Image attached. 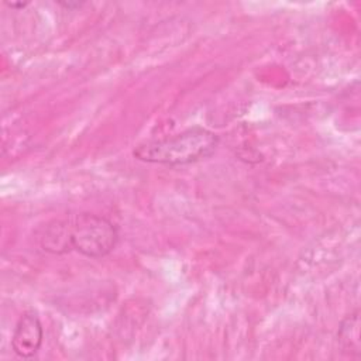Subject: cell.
I'll use <instances>...</instances> for the list:
<instances>
[{
    "label": "cell",
    "mask_w": 361,
    "mask_h": 361,
    "mask_svg": "<svg viewBox=\"0 0 361 361\" xmlns=\"http://www.w3.org/2000/svg\"><path fill=\"white\" fill-rule=\"evenodd\" d=\"M44 340V329L38 314L34 310L24 312L16 323L11 336V348L20 358L34 357Z\"/></svg>",
    "instance_id": "3"
},
{
    "label": "cell",
    "mask_w": 361,
    "mask_h": 361,
    "mask_svg": "<svg viewBox=\"0 0 361 361\" xmlns=\"http://www.w3.org/2000/svg\"><path fill=\"white\" fill-rule=\"evenodd\" d=\"M220 137L203 127H192L175 135L138 144L133 155L138 161L166 166H182L199 162L214 154Z\"/></svg>",
    "instance_id": "1"
},
{
    "label": "cell",
    "mask_w": 361,
    "mask_h": 361,
    "mask_svg": "<svg viewBox=\"0 0 361 361\" xmlns=\"http://www.w3.org/2000/svg\"><path fill=\"white\" fill-rule=\"evenodd\" d=\"M58 4L68 8V10H72V8H79L83 3L82 1H75V3L73 1H59Z\"/></svg>",
    "instance_id": "5"
},
{
    "label": "cell",
    "mask_w": 361,
    "mask_h": 361,
    "mask_svg": "<svg viewBox=\"0 0 361 361\" xmlns=\"http://www.w3.org/2000/svg\"><path fill=\"white\" fill-rule=\"evenodd\" d=\"M69 251H78L87 258L109 255L118 243L117 226L104 216L78 213L65 219Z\"/></svg>",
    "instance_id": "2"
},
{
    "label": "cell",
    "mask_w": 361,
    "mask_h": 361,
    "mask_svg": "<svg viewBox=\"0 0 361 361\" xmlns=\"http://www.w3.org/2000/svg\"><path fill=\"white\" fill-rule=\"evenodd\" d=\"M6 6L10 7V8H24L28 6V3H10V1H6Z\"/></svg>",
    "instance_id": "6"
},
{
    "label": "cell",
    "mask_w": 361,
    "mask_h": 361,
    "mask_svg": "<svg viewBox=\"0 0 361 361\" xmlns=\"http://www.w3.org/2000/svg\"><path fill=\"white\" fill-rule=\"evenodd\" d=\"M337 340L340 343L341 351L351 357H360V312L355 310L354 313L348 314L338 327Z\"/></svg>",
    "instance_id": "4"
}]
</instances>
